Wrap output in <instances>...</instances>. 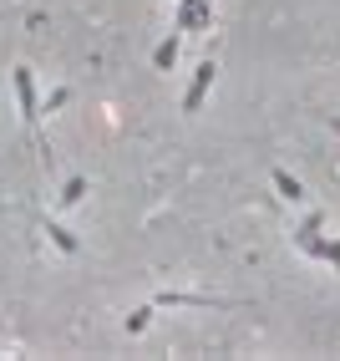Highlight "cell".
I'll list each match as a JSON object with an SVG mask.
<instances>
[{
	"instance_id": "8",
	"label": "cell",
	"mask_w": 340,
	"mask_h": 361,
	"mask_svg": "<svg viewBox=\"0 0 340 361\" xmlns=\"http://www.w3.org/2000/svg\"><path fill=\"white\" fill-rule=\"evenodd\" d=\"M87 188H92V183H87L82 173H77V178H66V183H61V204H66V209H71V204H82V199H87Z\"/></svg>"
},
{
	"instance_id": "4",
	"label": "cell",
	"mask_w": 340,
	"mask_h": 361,
	"mask_svg": "<svg viewBox=\"0 0 340 361\" xmlns=\"http://www.w3.org/2000/svg\"><path fill=\"white\" fill-rule=\"evenodd\" d=\"M213 61H203L199 71H193V87H188V97H183V112H203V97H208V87H213Z\"/></svg>"
},
{
	"instance_id": "5",
	"label": "cell",
	"mask_w": 340,
	"mask_h": 361,
	"mask_svg": "<svg viewBox=\"0 0 340 361\" xmlns=\"http://www.w3.org/2000/svg\"><path fill=\"white\" fill-rule=\"evenodd\" d=\"M41 229H46V234H51V245H56L61 255H77V250H82V239H77V234H71L66 224H56V219H41Z\"/></svg>"
},
{
	"instance_id": "11",
	"label": "cell",
	"mask_w": 340,
	"mask_h": 361,
	"mask_svg": "<svg viewBox=\"0 0 340 361\" xmlns=\"http://www.w3.org/2000/svg\"><path fill=\"white\" fill-rule=\"evenodd\" d=\"M330 128H335V137H340V117H335V112H330Z\"/></svg>"
},
{
	"instance_id": "2",
	"label": "cell",
	"mask_w": 340,
	"mask_h": 361,
	"mask_svg": "<svg viewBox=\"0 0 340 361\" xmlns=\"http://www.w3.org/2000/svg\"><path fill=\"white\" fill-rule=\"evenodd\" d=\"M320 229H325V219H320V214H310V219L295 229V245H300V255H310V259H325V239H320Z\"/></svg>"
},
{
	"instance_id": "9",
	"label": "cell",
	"mask_w": 340,
	"mask_h": 361,
	"mask_svg": "<svg viewBox=\"0 0 340 361\" xmlns=\"http://www.w3.org/2000/svg\"><path fill=\"white\" fill-rule=\"evenodd\" d=\"M153 310H158V305H142V310H132V316L122 321V326H127V336H137V331H148V321H153Z\"/></svg>"
},
{
	"instance_id": "6",
	"label": "cell",
	"mask_w": 340,
	"mask_h": 361,
	"mask_svg": "<svg viewBox=\"0 0 340 361\" xmlns=\"http://www.w3.org/2000/svg\"><path fill=\"white\" fill-rule=\"evenodd\" d=\"M270 178H275V194H279L284 204H300V199H305V188H300V178H295V173H284V168H275Z\"/></svg>"
},
{
	"instance_id": "3",
	"label": "cell",
	"mask_w": 340,
	"mask_h": 361,
	"mask_svg": "<svg viewBox=\"0 0 340 361\" xmlns=\"http://www.w3.org/2000/svg\"><path fill=\"white\" fill-rule=\"evenodd\" d=\"M153 305H213V310H229V305H239V300H224V295H188V290H158V300Z\"/></svg>"
},
{
	"instance_id": "7",
	"label": "cell",
	"mask_w": 340,
	"mask_h": 361,
	"mask_svg": "<svg viewBox=\"0 0 340 361\" xmlns=\"http://www.w3.org/2000/svg\"><path fill=\"white\" fill-rule=\"evenodd\" d=\"M173 61H178V36H168L153 51V71H173Z\"/></svg>"
},
{
	"instance_id": "10",
	"label": "cell",
	"mask_w": 340,
	"mask_h": 361,
	"mask_svg": "<svg viewBox=\"0 0 340 361\" xmlns=\"http://www.w3.org/2000/svg\"><path fill=\"white\" fill-rule=\"evenodd\" d=\"M325 259L335 264V275H340V239H325Z\"/></svg>"
},
{
	"instance_id": "1",
	"label": "cell",
	"mask_w": 340,
	"mask_h": 361,
	"mask_svg": "<svg viewBox=\"0 0 340 361\" xmlns=\"http://www.w3.org/2000/svg\"><path fill=\"white\" fill-rule=\"evenodd\" d=\"M11 82H15L20 123H26V133L36 137V148H41V168H51L56 153H51V142H46V133H41V97H36V77H31V66H15V71H11Z\"/></svg>"
}]
</instances>
